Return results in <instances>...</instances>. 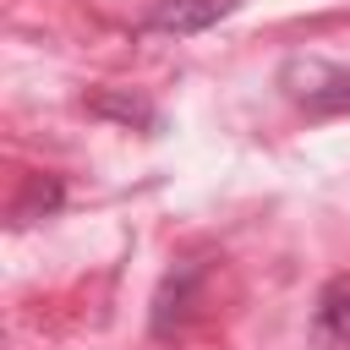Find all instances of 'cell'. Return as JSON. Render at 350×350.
I'll return each instance as SVG.
<instances>
[{
	"label": "cell",
	"mask_w": 350,
	"mask_h": 350,
	"mask_svg": "<svg viewBox=\"0 0 350 350\" xmlns=\"http://www.w3.org/2000/svg\"><path fill=\"white\" fill-rule=\"evenodd\" d=\"M279 88L312 120L350 115V66H334V60H317V55H290L279 66Z\"/></svg>",
	"instance_id": "6da1fadb"
},
{
	"label": "cell",
	"mask_w": 350,
	"mask_h": 350,
	"mask_svg": "<svg viewBox=\"0 0 350 350\" xmlns=\"http://www.w3.org/2000/svg\"><path fill=\"white\" fill-rule=\"evenodd\" d=\"M241 0H159L148 16H142V33H170V38H191V33H208L219 16H230Z\"/></svg>",
	"instance_id": "7a4b0ae2"
},
{
	"label": "cell",
	"mask_w": 350,
	"mask_h": 350,
	"mask_svg": "<svg viewBox=\"0 0 350 350\" xmlns=\"http://www.w3.org/2000/svg\"><path fill=\"white\" fill-rule=\"evenodd\" d=\"M312 345L350 350V273H334L312 301Z\"/></svg>",
	"instance_id": "3957f363"
},
{
	"label": "cell",
	"mask_w": 350,
	"mask_h": 350,
	"mask_svg": "<svg viewBox=\"0 0 350 350\" xmlns=\"http://www.w3.org/2000/svg\"><path fill=\"white\" fill-rule=\"evenodd\" d=\"M197 284H202V268H175V273L159 284V295H153V339L180 334V323H186V312H191Z\"/></svg>",
	"instance_id": "277c9868"
},
{
	"label": "cell",
	"mask_w": 350,
	"mask_h": 350,
	"mask_svg": "<svg viewBox=\"0 0 350 350\" xmlns=\"http://www.w3.org/2000/svg\"><path fill=\"white\" fill-rule=\"evenodd\" d=\"M88 109L104 115V120H120V126H148V131L159 126V109L148 98H137V93H93Z\"/></svg>",
	"instance_id": "5b68a950"
},
{
	"label": "cell",
	"mask_w": 350,
	"mask_h": 350,
	"mask_svg": "<svg viewBox=\"0 0 350 350\" xmlns=\"http://www.w3.org/2000/svg\"><path fill=\"white\" fill-rule=\"evenodd\" d=\"M60 202H66V186H60L55 175H33V180H27V191L11 202V219H16V224H27V219H44V213H55Z\"/></svg>",
	"instance_id": "8992f818"
}]
</instances>
